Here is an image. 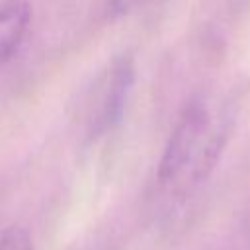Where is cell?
Listing matches in <instances>:
<instances>
[{
  "mask_svg": "<svg viewBox=\"0 0 250 250\" xmlns=\"http://www.w3.org/2000/svg\"><path fill=\"white\" fill-rule=\"evenodd\" d=\"M230 119L205 98L191 100L180 113L162 158L158 184L168 193L184 195L209 178L229 139Z\"/></svg>",
  "mask_w": 250,
  "mask_h": 250,
  "instance_id": "obj_1",
  "label": "cell"
},
{
  "mask_svg": "<svg viewBox=\"0 0 250 250\" xmlns=\"http://www.w3.org/2000/svg\"><path fill=\"white\" fill-rule=\"evenodd\" d=\"M135 82V64L131 55L115 57L94 82L86 104V127L98 137L109 131L123 115Z\"/></svg>",
  "mask_w": 250,
  "mask_h": 250,
  "instance_id": "obj_2",
  "label": "cell"
},
{
  "mask_svg": "<svg viewBox=\"0 0 250 250\" xmlns=\"http://www.w3.org/2000/svg\"><path fill=\"white\" fill-rule=\"evenodd\" d=\"M31 21L27 0H0V64L8 62L21 47Z\"/></svg>",
  "mask_w": 250,
  "mask_h": 250,
  "instance_id": "obj_3",
  "label": "cell"
},
{
  "mask_svg": "<svg viewBox=\"0 0 250 250\" xmlns=\"http://www.w3.org/2000/svg\"><path fill=\"white\" fill-rule=\"evenodd\" d=\"M0 250H33V240L23 227H8L0 234Z\"/></svg>",
  "mask_w": 250,
  "mask_h": 250,
  "instance_id": "obj_4",
  "label": "cell"
},
{
  "mask_svg": "<svg viewBox=\"0 0 250 250\" xmlns=\"http://www.w3.org/2000/svg\"><path fill=\"white\" fill-rule=\"evenodd\" d=\"M143 2H146V0H107V6L113 14H127Z\"/></svg>",
  "mask_w": 250,
  "mask_h": 250,
  "instance_id": "obj_5",
  "label": "cell"
},
{
  "mask_svg": "<svg viewBox=\"0 0 250 250\" xmlns=\"http://www.w3.org/2000/svg\"><path fill=\"white\" fill-rule=\"evenodd\" d=\"M238 250H250V238H248V240H246V242H244V244H242Z\"/></svg>",
  "mask_w": 250,
  "mask_h": 250,
  "instance_id": "obj_6",
  "label": "cell"
},
{
  "mask_svg": "<svg viewBox=\"0 0 250 250\" xmlns=\"http://www.w3.org/2000/svg\"><path fill=\"white\" fill-rule=\"evenodd\" d=\"M76 250H92V248H76Z\"/></svg>",
  "mask_w": 250,
  "mask_h": 250,
  "instance_id": "obj_7",
  "label": "cell"
}]
</instances>
